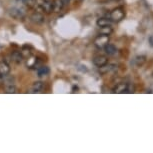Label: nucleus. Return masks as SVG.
Listing matches in <instances>:
<instances>
[{
  "label": "nucleus",
  "mask_w": 153,
  "mask_h": 153,
  "mask_svg": "<svg viewBox=\"0 0 153 153\" xmlns=\"http://www.w3.org/2000/svg\"><path fill=\"white\" fill-rule=\"evenodd\" d=\"M124 17H125V9L121 6L114 8L110 12V14H109V18L111 19V21L116 23L122 21Z\"/></svg>",
  "instance_id": "obj_1"
},
{
  "label": "nucleus",
  "mask_w": 153,
  "mask_h": 153,
  "mask_svg": "<svg viewBox=\"0 0 153 153\" xmlns=\"http://www.w3.org/2000/svg\"><path fill=\"white\" fill-rule=\"evenodd\" d=\"M109 35H104V34H99L96 38L94 39V45L98 49H103L106 44L109 43Z\"/></svg>",
  "instance_id": "obj_2"
},
{
  "label": "nucleus",
  "mask_w": 153,
  "mask_h": 153,
  "mask_svg": "<svg viewBox=\"0 0 153 153\" xmlns=\"http://www.w3.org/2000/svg\"><path fill=\"white\" fill-rule=\"evenodd\" d=\"M30 20L34 24H43L45 22V17L41 12H33L30 16Z\"/></svg>",
  "instance_id": "obj_3"
},
{
  "label": "nucleus",
  "mask_w": 153,
  "mask_h": 153,
  "mask_svg": "<svg viewBox=\"0 0 153 153\" xmlns=\"http://www.w3.org/2000/svg\"><path fill=\"white\" fill-rule=\"evenodd\" d=\"M93 64L95 66H97V67H103L104 65H106L108 63V59L107 57L104 56V55H97L95 56L93 58Z\"/></svg>",
  "instance_id": "obj_4"
},
{
  "label": "nucleus",
  "mask_w": 153,
  "mask_h": 153,
  "mask_svg": "<svg viewBox=\"0 0 153 153\" xmlns=\"http://www.w3.org/2000/svg\"><path fill=\"white\" fill-rule=\"evenodd\" d=\"M9 15L11 17H13L14 19H23L24 18V12L21 10V9H19V8H15V7H13V8H11V9H9Z\"/></svg>",
  "instance_id": "obj_5"
},
{
  "label": "nucleus",
  "mask_w": 153,
  "mask_h": 153,
  "mask_svg": "<svg viewBox=\"0 0 153 153\" xmlns=\"http://www.w3.org/2000/svg\"><path fill=\"white\" fill-rule=\"evenodd\" d=\"M10 73V66L7 62L1 61L0 62V75H2L3 77L7 76Z\"/></svg>",
  "instance_id": "obj_6"
},
{
  "label": "nucleus",
  "mask_w": 153,
  "mask_h": 153,
  "mask_svg": "<svg viewBox=\"0 0 153 153\" xmlns=\"http://www.w3.org/2000/svg\"><path fill=\"white\" fill-rule=\"evenodd\" d=\"M128 86L129 84L127 83H119L114 87L113 92L114 93H124V92H128Z\"/></svg>",
  "instance_id": "obj_7"
},
{
  "label": "nucleus",
  "mask_w": 153,
  "mask_h": 153,
  "mask_svg": "<svg viewBox=\"0 0 153 153\" xmlns=\"http://www.w3.org/2000/svg\"><path fill=\"white\" fill-rule=\"evenodd\" d=\"M11 59H12L13 62L18 64V63L22 62V60L24 59V56H23L21 51H14V52L11 54Z\"/></svg>",
  "instance_id": "obj_8"
},
{
  "label": "nucleus",
  "mask_w": 153,
  "mask_h": 153,
  "mask_svg": "<svg viewBox=\"0 0 153 153\" xmlns=\"http://www.w3.org/2000/svg\"><path fill=\"white\" fill-rule=\"evenodd\" d=\"M97 26L98 27H103V26H108V25H111L112 24V21L110 18H106V17H101L97 20L96 22Z\"/></svg>",
  "instance_id": "obj_9"
},
{
  "label": "nucleus",
  "mask_w": 153,
  "mask_h": 153,
  "mask_svg": "<svg viewBox=\"0 0 153 153\" xmlns=\"http://www.w3.org/2000/svg\"><path fill=\"white\" fill-rule=\"evenodd\" d=\"M103 49H104L105 53L107 54V55H114V54L116 53V51H117V48L115 47L113 44H110V43L106 44L105 47Z\"/></svg>",
  "instance_id": "obj_10"
},
{
  "label": "nucleus",
  "mask_w": 153,
  "mask_h": 153,
  "mask_svg": "<svg viewBox=\"0 0 153 153\" xmlns=\"http://www.w3.org/2000/svg\"><path fill=\"white\" fill-rule=\"evenodd\" d=\"M63 7H64V4L62 0H53V12H60Z\"/></svg>",
  "instance_id": "obj_11"
},
{
  "label": "nucleus",
  "mask_w": 153,
  "mask_h": 153,
  "mask_svg": "<svg viewBox=\"0 0 153 153\" xmlns=\"http://www.w3.org/2000/svg\"><path fill=\"white\" fill-rule=\"evenodd\" d=\"M44 88H45V85L42 81H36V82H34L32 85L33 92H42L44 90Z\"/></svg>",
  "instance_id": "obj_12"
},
{
  "label": "nucleus",
  "mask_w": 153,
  "mask_h": 153,
  "mask_svg": "<svg viewBox=\"0 0 153 153\" xmlns=\"http://www.w3.org/2000/svg\"><path fill=\"white\" fill-rule=\"evenodd\" d=\"M49 68L47 66H40V67L37 69V74H38L39 77H44V76H47L49 74Z\"/></svg>",
  "instance_id": "obj_13"
},
{
  "label": "nucleus",
  "mask_w": 153,
  "mask_h": 153,
  "mask_svg": "<svg viewBox=\"0 0 153 153\" xmlns=\"http://www.w3.org/2000/svg\"><path fill=\"white\" fill-rule=\"evenodd\" d=\"M112 33H113V28L111 27V25L100 27V34H104V35H111Z\"/></svg>",
  "instance_id": "obj_14"
},
{
  "label": "nucleus",
  "mask_w": 153,
  "mask_h": 153,
  "mask_svg": "<svg viewBox=\"0 0 153 153\" xmlns=\"http://www.w3.org/2000/svg\"><path fill=\"white\" fill-rule=\"evenodd\" d=\"M145 62H146V56H144V55L137 56L136 58L134 59V63H135V65L138 66V67H140V66H142Z\"/></svg>",
  "instance_id": "obj_15"
},
{
  "label": "nucleus",
  "mask_w": 153,
  "mask_h": 153,
  "mask_svg": "<svg viewBox=\"0 0 153 153\" xmlns=\"http://www.w3.org/2000/svg\"><path fill=\"white\" fill-rule=\"evenodd\" d=\"M36 65H37V58H35V57H30V58L27 60L28 67L34 68V67H36Z\"/></svg>",
  "instance_id": "obj_16"
},
{
  "label": "nucleus",
  "mask_w": 153,
  "mask_h": 153,
  "mask_svg": "<svg viewBox=\"0 0 153 153\" xmlns=\"http://www.w3.org/2000/svg\"><path fill=\"white\" fill-rule=\"evenodd\" d=\"M5 90H6L7 93H15V92L17 91V88L14 84H6Z\"/></svg>",
  "instance_id": "obj_17"
},
{
  "label": "nucleus",
  "mask_w": 153,
  "mask_h": 153,
  "mask_svg": "<svg viewBox=\"0 0 153 153\" xmlns=\"http://www.w3.org/2000/svg\"><path fill=\"white\" fill-rule=\"evenodd\" d=\"M4 83V79H3V76L2 75H0V86H2Z\"/></svg>",
  "instance_id": "obj_18"
},
{
  "label": "nucleus",
  "mask_w": 153,
  "mask_h": 153,
  "mask_svg": "<svg viewBox=\"0 0 153 153\" xmlns=\"http://www.w3.org/2000/svg\"><path fill=\"white\" fill-rule=\"evenodd\" d=\"M63 1V4H64V6H66V5L69 4V2H70V0H62Z\"/></svg>",
  "instance_id": "obj_19"
},
{
  "label": "nucleus",
  "mask_w": 153,
  "mask_h": 153,
  "mask_svg": "<svg viewBox=\"0 0 153 153\" xmlns=\"http://www.w3.org/2000/svg\"><path fill=\"white\" fill-rule=\"evenodd\" d=\"M112 1H119V0H112Z\"/></svg>",
  "instance_id": "obj_20"
},
{
  "label": "nucleus",
  "mask_w": 153,
  "mask_h": 153,
  "mask_svg": "<svg viewBox=\"0 0 153 153\" xmlns=\"http://www.w3.org/2000/svg\"><path fill=\"white\" fill-rule=\"evenodd\" d=\"M78 1H79V2H82V1H83V0H78Z\"/></svg>",
  "instance_id": "obj_21"
}]
</instances>
